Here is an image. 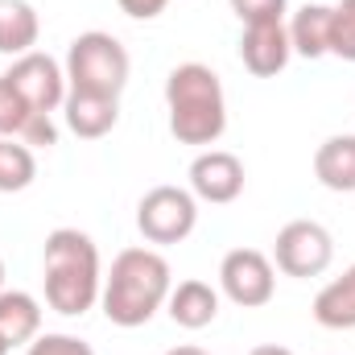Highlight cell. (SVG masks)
<instances>
[{
	"label": "cell",
	"mask_w": 355,
	"mask_h": 355,
	"mask_svg": "<svg viewBox=\"0 0 355 355\" xmlns=\"http://www.w3.org/2000/svg\"><path fill=\"white\" fill-rule=\"evenodd\" d=\"M174 289V277H170V261L153 248H124L107 277H103V289H99V306H103V318L112 327H145L170 297Z\"/></svg>",
	"instance_id": "obj_1"
},
{
	"label": "cell",
	"mask_w": 355,
	"mask_h": 355,
	"mask_svg": "<svg viewBox=\"0 0 355 355\" xmlns=\"http://www.w3.org/2000/svg\"><path fill=\"white\" fill-rule=\"evenodd\" d=\"M42 281H46V306L62 318H79L99 302L103 272L99 248L79 227H54L42 248Z\"/></svg>",
	"instance_id": "obj_2"
},
{
	"label": "cell",
	"mask_w": 355,
	"mask_h": 355,
	"mask_svg": "<svg viewBox=\"0 0 355 355\" xmlns=\"http://www.w3.org/2000/svg\"><path fill=\"white\" fill-rule=\"evenodd\" d=\"M170 132L178 145H215L227 128V99L223 83L202 62H182L166 79Z\"/></svg>",
	"instance_id": "obj_3"
},
{
	"label": "cell",
	"mask_w": 355,
	"mask_h": 355,
	"mask_svg": "<svg viewBox=\"0 0 355 355\" xmlns=\"http://www.w3.org/2000/svg\"><path fill=\"white\" fill-rule=\"evenodd\" d=\"M67 83L71 91H95V95H116L128 83V50L103 33V29H87L71 42L67 50Z\"/></svg>",
	"instance_id": "obj_4"
},
{
	"label": "cell",
	"mask_w": 355,
	"mask_h": 355,
	"mask_svg": "<svg viewBox=\"0 0 355 355\" xmlns=\"http://www.w3.org/2000/svg\"><path fill=\"white\" fill-rule=\"evenodd\" d=\"M137 227L149 244H182L198 227V198L182 186H153L137 202Z\"/></svg>",
	"instance_id": "obj_5"
},
{
	"label": "cell",
	"mask_w": 355,
	"mask_h": 355,
	"mask_svg": "<svg viewBox=\"0 0 355 355\" xmlns=\"http://www.w3.org/2000/svg\"><path fill=\"white\" fill-rule=\"evenodd\" d=\"M272 261L285 277H297V281H310V277H322L331 261H335V240L322 223L314 219H293L277 232V244H272Z\"/></svg>",
	"instance_id": "obj_6"
},
{
	"label": "cell",
	"mask_w": 355,
	"mask_h": 355,
	"mask_svg": "<svg viewBox=\"0 0 355 355\" xmlns=\"http://www.w3.org/2000/svg\"><path fill=\"white\" fill-rule=\"evenodd\" d=\"M219 289L227 293V302L244 306V310H257L272 302V289H277V272L272 261L257 248H232L219 265Z\"/></svg>",
	"instance_id": "obj_7"
},
{
	"label": "cell",
	"mask_w": 355,
	"mask_h": 355,
	"mask_svg": "<svg viewBox=\"0 0 355 355\" xmlns=\"http://www.w3.org/2000/svg\"><path fill=\"white\" fill-rule=\"evenodd\" d=\"M4 79L21 91V99H25L33 112H42V116L58 112L62 99H67V91H71L67 71H62L50 54H42V50H29V54L12 58V67L4 71Z\"/></svg>",
	"instance_id": "obj_8"
},
{
	"label": "cell",
	"mask_w": 355,
	"mask_h": 355,
	"mask_svg": "<svg viewBox=\"0 0 355 355\" xmlns=\"http://www.w3.org/2000/svg\"><path fill=\"white\" fill-rule=\"evenodd\" d=\"M190 194L202 202H236L244 194V162L227 149H202L190 162Z\"/></svg>",
	"instance_id": "obj_9"
},
{
	"label": "cell",
	"mask_w": 355,
	"mask_h": 355,
	"mask_svg": "<svg viewBox=\"0 0 355 355\" xmlns=\"http://www.w3.org/2000/svg\"><path fill=\"white\" fill-rule=\"evenodd\" d=\"M293 58V46H289V29L285 21L277 25H244V37H240V62L257 75V79H272L289 67Z\"/></svg>",
	"instance_id": "obj_10"
},
{
	"label": "cell",
	"mask_w": 355,
	"mask_h": 355,
	"mask_svg": "<svg viewBox=\"0 0 355 355\" xmlns=\"http://www.w3.org/2000/svg\"><path fill=\"white\" fill-rule=\"evenodd\" d=\"M62 116L67 128L83 141H99L116 128L120 120V99L116 95H95V91H67L62 99Z\"/></svg>",
	"instance_id": "obj_11"
},
{
	"label": "cell",
	"mask_w": 355,
	"mask_h": 355,
	"mask_svg": "<svg viewBox=\"0 0 355 355\" xmlns=\"http://www.w3.org/2000/svg\"><path fill=\"white\" fill-rule=\"evenodd\" d=\"M166 310H170V318L182 331H202V327H211L219 318V293L207 281L190 277V281H178L174 289H170Z\"/></svg>",
	"instance_id": "obj_12"
},
{
	"label": "cell",
	"mask_w": 355,
	"mask_h": 355,
	"mask_svg": "<svg viewBox=\"0 0 355 355\" xmlns=\"http://www.w3.org/2000/svg\"><path fill=\"white\" fill-rule=\"evenodd\" d=\"M42 335V306L33 293L25 289H0V339L4 347H21L33 343Z\"/></svg>",
	"instance_id": "obj_13"
},
{
	"label": "cell",
	"mask_w": 355,
	"mask_h": 355,
	"mask_svg": "<svg viewBox=\"0 0 355 355\" xmlns=\"http://www.w3.org/2000/svg\"><path fill=\"white\" fill-rule=\"evenodd\" d=\"M314 178L327 190H335V194H352L355 190V132H339V137L318 145Z\"/></svg>",
	"instance_id": "obj_14"
},
{
	"label": "cell",
	"mask_w": 355,
	"mask_h": 355,
	"mask_svg": "<svg viewBox=\"0 0 355 355\" xmlns=\"http://www.w3.org/2000/svg\"><path fill=\"white\" fill-rule=\"evenodd\" d=\"M331 4H302L293 12L289 29V46L297 58H327L331 54Z\"/></svg>",
	"instance_id": "obj_15"
},
{
	"label": "cell",
	"mask_w": 355,
	"mask_h": 355,
	"mask_svg": "<svg viewBox=\"0 0 355 355\" xmlns=\"http://www.w3.org/2000/svg\"><path fill=\"white\" fill-rule=\"evenodd\" d=\"M314 322L327 331H355V265L327 281L314 297Z\"/></svg>",
	"instance_id": "obj_16"
},
{
	"label": "cell",
	"mask_w": 355,
	"mask_h": 355,
	"mask_svg": "<svg viewBox=\"0 0 355 355\" xmlns=\"http://www.w3.org/2000/svg\"><path fill=\"white\" fill-rule=\"evenodd\" d=\"M42 21L29 0H0V54L21 58L37 46Z\"/></svg>",
	"instance_id": "obj_17"
},
{
	"label": "cell",
	"mask_w": 355,
	"mask_h": 355,
	"mask_svg": "<svg viewBox=\"0 0 355 355\" xmlns=\"http://www.w3.org/2000/svg\"><path fill=\"white\" fill-rule=\"evenodd\" d=\"M33 178H37L33 149H29L25 141L0 137V194H17V190H25Z\"/></svg>",
	"instance_id": "obj_18"
},
{
	"label": "cell",
	"mask_w": 355,
	"mask_h": 355,
	"mask_svg": "<svg viewBox=\"0 0 355 355\" xmlns=\"http://www.w3.org/2000/svg\"><path fill=\"white\" fill-rule=\"evenodd\" d=\"M33 116H37V112L21 99V91L0 75V137H17V141H21V132H25V124H29Z\"/></svg>",
	"instance_id": "obj_19"
},
{
	"label": "cell",
	"mask_w": 355,
	"mask_h": 355,
	"mask_svg": "<svg viewBox=\"0 0 355 355\" xmlns=\"http://www.w3.org/2000/svg\"><path fill=\"white\" fill-rule=\"evenodd\" d=\"M331 54L343 58V62H355V0H339L331 4Z\"/></svg>",
	"instance_id": "obj_20"
},
{
	"label": "cell",
	"mask_w": 355,
	"mask_h": 355,
	"mask_svg": "<svg viewBox=\"0 0 355 355\" xmlns=\"http://www.w3.org/2000/svg\"><path fill=\"white\" fill-rule=\"evenodd\" d=\"M240 25H277L289 12V0H227Z\"/></svg>",
	"instance_id": "obj_21"
},
{
	"label": "cell",
	"mask_w": 355,
	"mask_h": 355,
	"mask_svg": "<svg viewBox=\"0 0 355 355\" xmlns=\"http://www.w3.org/2000/svg\"><path fill=\"white\" fill-rule=\"evenodd\" d=\"M25 355H95V352L79 335H37Z\"/></svg>",
	"instance_id": "obj_22"
},
{
	"label": "cell",
	"mask_w": 355,
	"mask_h": 355,
	"mask_svg": "<svg viewBox=\"0 0 355 355\" xmlns=\"http://www.w3.org/2000/svg\"><path fill=\"white\" fill-rule=\"evenodd\" d=\"M21 141H25V145H46V149H50V145L58 141V128L50 124V116H42V112H37V116H33V120L25 124Z\"/></svg>",
	"instance_id": "obj_23"
},
{
	"label": "cell",
	"mask_w": 355,
	"mask_h": 355,
	"mask_svg": "<svg viewBox=\"0 0 355 355\" xmlns=\"http://www.w3.org/2000/svg\"><path fill=\"white\" fill-rule=\"evenodd\" d=\"M116 4H120V12L132 17V21H153L170 0H116Z\"/></svg>",
	"instance_id": "obj_24"
},
{
	"label": "cell",
	"mask_w": 355,
	"mask_h": 355,
	"mask_svg": "<svg viewBox=\"0 0 355 355\" xmlns=\"http://www.w3.org/2000/svg\"><path fill=\"white\" fill-rule=\"evenodd\" d=\"M248 355H293L289 347H281V343H261V347H252Z\"/></svg>",
	"instance_id": "obj_25"
},
{
	"label": "cell",
	"mask_w": 355,
	"mask_h": 355,
	"mask_svg": "<svg viewBox=\"0 0 355 355\" xmlns=\"http://www.w3.org/2000/svg\"><path fill=\"white\" fill-rule=\"evenodd\" d=\"M166 355H207L202 347H194V343H182V347H170Z\"/></svg>",
	"instance_id": "obj_26"
},
{
	"label": "cell",
	"mask_w": 355,
	"mask_h": 355,
	"mask_svg": "<svg viewBox=\"0 0 355 355\" xmlns=\"http://www.w3.org/2000/svg\"><path fill=\"white\" fill-rule=\"evenodd\" d=\"M0 289H4V261H0Z\"/></svg>",
	"instance_id": "obj_27"
},
{
	"label": "cell",
	"mask_w": 355,
	"mask_h": 355,
	"mask_svg": "<svg viewBox=\"0 0 355 355\" xmlns=\"http://www.w3.org/2000/svg\"><path fill=\"white\" fill-rule=\"evenodd\" d=\"M0 355H8V347H4V339H0Z\"/></svg>",
	"instance_id": "obj_28"
}]
</instances>
